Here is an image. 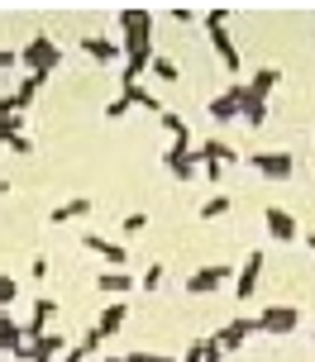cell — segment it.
<instances>
[{"mask_svg":"<svg viewBox=\"0 0 315 362\" xmlns=\"http://www.w3.org/2000/svg\"><path fill=\"white\" fill-rule=\"evenodd\" d=\"M120 29H125V48L134 53H153V10L144 5H125L120 10Z\"/></svg>","mask_w":315,"mask_h":362,"instance_id":"cell-1","label":"cell"},{"mask_svg":"<svg viewBox=\"0 0 315 362\" xmlns=\"http://www.w3.org/2000/svg\"><path fill=\"white\" fill-rule=\"evenodd\" d=\"M19 62H24L34 76H53V67L62 62V48H57L48 34H34L24 48H19Z\"/></svg>","mask_w":315,"mask_h":362,"instance_id":"cell-2","label":"cell"},{"mask_svg":"<svg viewBox=\"0 0 315 362\" xmlns=\"http://www.w3.org/2000/svg\"><path fill=\"white\" fill-rule=\"evenodd\" d=\"M163 163H167V172H172L177 181H196L201 177V163H196V153H191V139H172L167 153H163Z\"/></svg>","mask_w":315,"mask_h":362,"instance_id":"cell-3","label":"cell"},{"mask_svg":"<svg viewBox=\"0 0 315 362\" xmlns=\"http://www.w3.org/2000/svg\"><path fill=\"white\" fill-rule=\"evenodd\" d=\"M248 167H253L258 177H268V181H287L297 163H292V153L273 148V153H248Z\"/></svg>","mask_w":315,"mask_h":362,"instance_id":"cell-4","label":"cell"},{"mask_svg":"<svg viewBox=\"0 0 315 362\" xmlns=\"http://www.w3.org/2000/svg\"><path fill=\"white\" fill-rule=\"evenodd\" d=\"M229 276H234L229 262H210V267H196L191 276H186V291H191V296H210V291H220Z\"/></svg>","mask_w":315,"mask_h":362,"instance_id":"cell-5","label":"cell"},{"mask_svg":"<svg viewBox=\"0 0 315 362\" xmlns=\"http://www.w3.org/2000/svg\"><path fill=\"white\" fill-rule=\"evenodd\" d=\"M253 334H263V329H258V320H229V325H224L220 334H210V339H215V344H220L224 353H239V348L248 344Z\"/></svg>","mask_w":315,"mask_h":362,"instance_id":"cell-6","label":"cell"},{"mask_svg":"<svg viewBox=\"0 0 315 362\" xmlns=\"http://www.w3.org/2000/svg\"><path fill=\"white\" fill-rule=\"evenodd\" d=\"M297 325H301L297 305H268L258 315V329H263V334H277V339H282V334H292Z\"/></svg>","mask_w":315,"mask_h":362,"instance_id":"cell-7","label":"cell"},{"mask_svg":"<svg viewBox=\"0 0 315 362\" xmlns=\"http://www.w3.org/2000/svg\"><path fill=\"white\" fill-rule=\"evenodd\" d=\"M263 224H268V234L277 238V243H292V238H301V224L287 215L282 205H268V210H263Z\"/></svg>","mask_w":315,"mask_h":362,"instance_id":"cell-8","label":"cell"},{"mask_svg":"<svg viewBox=\"0 0 315 362\" xmlns=\"http://www.w3.org/2000/svg\"><path fill=\"white\" fill-rule=\"evenodd\" d=\"M205 34H210V48L220 53V62H224V67H229V72H244L239 48H234V38L224 34V24H205Z\"/></svg>","mask_w":315,"mask_h":362,"instance_id":"cell-9","label":"cell"},{"mask_svg":"<svg viewBox=\"0 0 315 362\" xmlns=\"http://www.w3.org/2000/svg\"><path fill=\"white\" fill-rule=\"evenodd\" d=\"M205 110H210V119H220V124H224V119H234V115L244 110V81H234V86L224 90V95H215Z\"/></svg>","mask_w":315,"mask_h":362,"instance_id":"cell-10","label":"cell"},{"mask_svg":"<svg viewBox=\"0 0 315 362\" xmlns=\"http://www.w3.org/2000/svg\"><path fill=\"white\" fill-rule=\"evenodd\" d=\"M53 315H57V300H34V315H29V325H24V339H43L48 334V325H53Z\"/></svg>","mask_w":315,"mask_h":362,"instance_id":"cell-11","label":"cell"},{"mask_svg":"<svg viewBox=\"0 0 315 362\" xmlns=\"http://www.w3.org/2000/svg\"><path fill=\"white\" fill-rule=\"evenodd\" d=\"M258 276H263V253H248V257H244V272L234 276V291H239V300H248V296L258 291Z\"/></svg>","mask_w":315,"mask_h":362,"instance_id":"cell-12","label":"cell"},{"mask_svg":"<svg viewBox=\"0 0 315 362\" xmlns=\"http://www.w3.org/2000/svg\"><path fill=\"white\" fill-rule=\"evenodd\" d=\"M196 153V163H220V167H229V163H239V153L224 144V139H205L201 148H191Z\"/></svg>","mask_w":315,"mask_h":362,"instance_id":"cell-13","label":"cell"},{"mask_svg":"<svg viewBox=\"0 0 315 362\" xmlns=\"http://www.w3.org/2000/svg\"><path fill=\"white\" fill-rule=\"evenodd\" d=\"M125 320H130V300H110V305L101 310V320H96V329L110 339V334H120L125 329Z\"/></svg>","mask_w":315,"mask_h":362,"instance_id":"cell-14","label":"cell"},{"mask_svg":"<svg viewBox=\"0 0 315 362\" xmlns=\"http://www.w3.org/2000/svg\"><path fill=\"white\" fill-rule=\"evenodd\" d=\"M81 243H86V248H91L96 257H105V262H115V272H120L125 262H130V253H125L120 243H110V238H101V234H86Z\"/></svg>","mask_w":315,"mask_h":362,"instance_id":"cell-15","label":"cell"},{"mask_svg":"<svg viewBox=\"0 0 315 362\" xmlns=\"http://www.w3.org/2000/svg\"><path fill=\"white\" fill-rule=\"evenodd\" d=\"M24 110H19L15 95H0V139H10V134H24Z\"/></svg>","mask_w":315,"mask_h":362,"instance_id":"cell-16","label":"cell"},{"mask_svg":"<svg viewBox=\"0 0 315 362\" xmlns=\"http://www.w3.org/2000/svg\"><path fill=\"white\" fill-rule=\"evenodd\" d=\"M277 81H282V72H277V67H258V72L248 76L244 86H248V95H253V100H268V90L277 86Z\"/></svg>","mask_w":315,"mask_h":362,"instance_id":"cell-17","label":"cell"},{"mask_svg":"<svg viewBox=\"0 0 315 362\" xmlns=\"http://www.w3.org/2000/svg\"><path fill=\"white\" fill-rule=\"evenodd\" d=\"M96 291H105V296H130L134 276L130 272H101V276H96Z\"/></svg>","mask_w":315,"mask_h":362,"instance_id":"cell-18","label":"cell"},{"mask_svg":"<svg viewBox=\"0 0 315 362\" xmlns=\"http://www.w3.org/2000/svg\"><path fill=\"white\" fill-rule=\"evenodd\" d=\"M34 358H67V339L57 329H48L43 339H34Z\"/></svg>","mask_w":315,"mask_h":362,"instance_id":"cell-19","label":"cell"},{"mask_svg":"<svg viewBox=\"0 0 315 362\" xmlns=\"http://www.w3.org/2000/svg\"><path fill=\"white\" fill-rule=\"evenodd\" d=\"M81 53H91L96 62H115V57H120V43H110V38H81Z\"/></svg>","mask_w":315,"mask_h":362,"instance_id":"cell-20","label":"cell"},{"mask_svg":"<svg viewBox=\"0 0 315 362\" xmlns=\"http://www.w3.org/2000/svg\"><path fill=\"white\" fill-rule=\"evenodd\" d=\"M81 215H91V200H86V196H76V200H67V205H57L48 224H67V219H81Z\"/></svg>","mask_w":315,"mask_h":362,"instance_id":"cell-21","label":"cell"},{"mask_svg":"<svg viewBox=\"0 0 315 362\" xmlns=\"http://www.w3.org/2000/svg\"><path fill=\"white\" fill-rule=\"evenodd\" d=\"M153 76H158V81H167V86H172V81H182V67H177V57H167V53H153Z\"/></svg>","mask_w":315,"mask_h":362,"instance_id":"cell-22","label":"cell"},{"mask_svg":"<svg viewBox=\"0 0 315 362\" xmlns=\"http://www.w3.org/2000/svg\"><path fill=\"white\" fill-rule=\"evenodd\" d=\"M244 119H248L253 129L268 119V100H253V95H248V86H244Z\"/></svg>","mask_w":315,"mask_h":362,"instance_id":"cell-23","label":"cell"},{"mask_svg":"<svg viewBox=\"0 0 315 362\" xmlns=\"http://www.w3.org/2000/svg\"><path fill=\"white\" fill-rule=\"evenodd\" d=\"M43 81H48V76H24V81H19V90H15V100H19V110H29V100H34L38 95V86H43Z\"/></svg>","mask_w":315,"mask_h":362,"instance_id":"cell-24","label":"cell"},{"mask_svg":"<svg viewBox=\"0 0 315 362\" xmlns=\"http://www.w3.org/2000/svg\"><path fill=\"white\" fill-rule=\"evenodd\" d=\"M120 95H125L130 105H139V110H158V100H153V95H149V90H144V86H125V90H120ZM158 115H163V110H158Z\"/></svg>","mask_w":315,"mask_h":362,"instance_id":"cell-25","label":"cell"},{"mask_svg":"<svg viewBox=\"0 0 315 362\" xmlns=\"http://www.w3.org/2000/svg\"><path fill=\"white\" fill-rule=\"evenodd\" d=\"M229 210H234V200H229V196H210L201 205V219H220V215H229Z\"/></svg>","mask_w":315,"mask_h":362,"instance_id":"cell-26","label":"cell"},{"mask_svg":"<svg viewBox=\"0 0 315 362\" xmlns=\"http://www.w3.org/2000/svg\"><path fill=\"white\" fill-rule=\"evenodd\" d=\"M158 119H163V129L172 134V139H191V134H186V119H182V115H172V110H163Z\"/></svg>","mask_w":315,"mask_h":362,"instance_id":"cell-27","label":"cell"},{"mask_svg":"<svg viewBox=\"0 0 315 362\" xmlns=\"http://www.w3.org/2000/svg\"><path fill=\"white\" fill-rule=\"evenodd\" d=\"M163 262H149V272H144V281H139V286H144V291H158V286H163Z\"/></svg>","mask_w":315,"mask_h":362,"instance_id":"cell-28","label":"cell"},{"mask_svg":"<svg viewBox=\"0 0 315 362\" xmlns=\"http://www.w3.org/2000/svg\"><path fill=\"white\" fill-rule=\"evenodd\" d=\"M144 229H149V215H144V210H134V215H125V234H144Z\"/></svg>","mask_w":315,"mask_h":362,"instance_id":"cell-29","label":"cell"},{"mask_svg":"<svg viewBox=\"0 0 315 362\" xmlns=\"http://www.w3.org/2000/svg\"><path fill=\"white\" fill-rule=\"evenodd\" d=\"M19 296V286H15V276H5V272H0V310L10 305V300H15Z\"/></svg>","mask_w":315,"mask_h":362,"instance_id":"cell-30","label":"cell"},{"mask_svg":"<svg viewBox=\"0 0 315 362\" xmlns=\"http://www.w3.org/2000/svg\"><path fill=\"white\" fill-rule=\"evenodd\" d=\"M5 148H10V153H34V139H29V134H10Z\"/></svg>","mask_w":315,"mask_h":362,"instance_id":"cell-31","label":"cell"},{"mask_svg":"<svg viewBox=\"0 0 315 362\" xmlns=\"http://www.w3.org/2000/svg\"><path fill=\"white\" fill-rule=\"evenodd\" d=\"M101 339H105V334H101V329H86V334H81V344H76V348H81V353H86V358H91L96 348H101Z\"/></svg>","mask_w":315,"mask_h":362,"instance_id":"cell-32","label":"cell"},{"mask_svg":"<svg viewBox=\"0 0 315 362\" xmlns=\"http://www.w3.org/2000/svg\"><path fill=\"white\" fill-rule=\"evenodd\" d=\"M205 344H210V339H196V344L186 348V358H182V362H205Z\"/></svg>","mask_w":315,"mask_h":362,"instance_id":"cell-33","label":"cell"},{"mask_svg":"<svg viewBox=\"0 0 315 362\" xmlns=\"http://www.w3.org/2000/svg\"><path fill=\"white\" fill-rule=\"evenodd\" d=\"M105 115H110V119H120V115H130V100H125V95H120V100H110V105H105Z\"/></svg>","mask_w":315,"mask_h":362,"instance_id":"cell-34","label":"cell"},{"mask_svg":"<svg viewBox=\"0 0 315 362\" xmlns=\"http://www.w3.org/2000/svg\"><path fill=\"white\" fill-rule=\"evenodd\" d=\"M224 19H229V10H224V5H215V10H205V24H224Z\"/></svg>","mask_w":315,"mask_h":362,"instance_id":"cell-35","label":"cell"},{"mask_svg":"<svg viewBox=\"0 0 315 362\" xmlns=\"http://www.w3.org/2000/svg\"><path fill=\"white\" fill-rule=\"evenodd\" d=\"M205 362H224V348L215 344V339H210V344H205Z\"/></svg>","mask_w":315,"mask_h":362,"instance_id":"cell-36","label":"cell"},{"mask_svg":"<svg viewBox=\"0 0 315 362\" xmlns=\"http://www.w3.org/2000/svg\"><path fill=\"white\" fill-rule=\"evenodd\" d=\"M201 172H205V181H220V177H224L220 163H201Z\"/></svg>","mask_w":315,"mask_h":362,"instance_id":"cell-37","label":"cell"},{"mask_svg":"<svg viewBox=\"0 0 315 362\" xmlns=\"http://www.w3.org/2000/svg\"><path fill=\"white\" fill-rule=\"evenodd\" d=\"M105 362H149V353H115V358H105Z\"/></svg>","mask_w":315,"mask_h":362,"instance_id":"cell-38","label":"cell"},{"mask_svg":"<svg viewBox=\"0 0 315 362\" xmlns=\"http://www.w3.org/2000/svg\"><path fill=\"white\" fill-rule=\"evenodd\" d=\"M19 62V53H10V48H0V67H15Z\"/></svg>","mask_w":315,"mask_h":362,"instance_id":"cell-39","label":"cell"},{"mask_svg":"<svg viewBox=\"0 0 315 362\" xmlns=\"http://www.w3.org/2000/svg\"><path fill=\"white\" fill-rule=\"evenodd\" d=\"M62 362H86V353H81V348H67V358Z\"/></svg>","mask_w":315,"mask_h":362,"instance_id":"cell-40","label":"cell"},{"mask_svg":"<svg viewBox=\"0 0 315 362\" xmlns=\"http://www.w3.org/2000/svg\"><path fill=\"white\" fill-rule=\"evenodd\" d=\"M0 196H10V181H0Z\"/></svg>","mask_w":315,"mask_h":362,"instance_id":"cell-41","label":"cell"},{"mask_svg":"<svg viewBox=\"0 0 315 362\" xmlns=\"http://www.w3.org/2000/svg\"><path fill=\"white\" fill-rule=\"evenodd\" d=\"M306 243H311V253H315V234H311V238H306Z\"/></svg>","mask_w":315,"mask_h":362,"instance_id":"cell-42","label":"cell"},{"mask_svg":"<svg viewBox=\"0 0 315 362\" xmlns=\"http://www.w3.org/2000/svg\"><path fill=\"white\" fill-rule=\"evenodd\" d=\"M0 153H5V139H0Z\"/></svg>","mask_w":315,"mask_h":362,"instance_id":"cell-43","label":"cell"},{"mask_svg":"<svg viewBox=\"0 0 315 362\" xmlns=\"http://www.w3.org/2000/svg\"><path fill=\"white\" fill-rule=\"evenodd\" d=\"M311 344H315V339H311Z\"/></svg>","mask_w":315,"mask_h":362,"instance_id":"cell-44","label":"cell"}]
</instances>
